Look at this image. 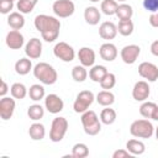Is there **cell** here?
Wrapping results in <instances>:
<instances>
[{"label": "cell", "mask_w": 158, "mask_h": 158, "mask_svg": "<svg viewBox=\"0 0 158 158\" xmlns=\"http://www.w3.org/2000/svg\"><path fill=\"white\" fill-rule=\"evenodd\" d=\"M33 23L36 30L41 33L42 38L46 42H54L58 38L60 30V21L57 17L41 14L35 17Z\"/></svg>", "instance_id": "cell-1"}, {"label": "cell", "mask_w": 158, "mask_h": 158, "mask_svg": "<svg viewBox=\"0 0 158 158\" xmlns=\"http://www.w3.org/2000/svg\"><path fill=\"white\" fill-rule=\"evenodd\" d=\"M33 75L36 79H38L42 84L46 85H52L57 81L58 79V73L57 70L48 63L46 62H40L33 67Z\"/></svg>", "instance_id": "cell-2"}, {"label": "cell", "mask_w": 158, "mask_h": 158, "mask_svg": "<svg viewBox=\"0 0 158 158\" xmlns=\"http://www.w3.org/2000/svg\"><path fill=\"white\" fill-rule=\"evenodd\" d=\"M81 123L84 127V132L89 136H95L101 130V121L99 120L98 115L93 110H86L81 114Z\"/></svg>", "instance_id": "cell-3"}, {"label": "cell", "mask_w": 158, "mask_h": 158, "mask_svg": "<svg viewBox=\"0 0 158 158\" xmlns=\"http://www.w3.org/2000/svg\"><path fill=\"white\" fill-rule=\"evenodd\" d=\"M154 132V127L147 118L136 120L130 126V133L137 138H149Z\"/></svg>", "instance_id": "cell-4"}, {"label": "cell", "mask_w": 158, "mask_h": 158, "mask_svg": "<svg viewBox=\"0 0 158 158\" xmlns=\"http://www.w3.org/2000/svg\"><path fill=\"white\" fill-rule=\"evenodd\" d=\"M68 126L69 123L65 117H62V116L54 117L49 130V139L52 142H60L68 131Z\"/></svg>", "instance_id": "cell-5"}, {"label": "cell", "mask_w": 158, "mask_h": 158, "mask_svg": "<svg viewBox=\"0 0 158 158\" xmlns=\"http://www.w3.org/2000/svg\"><path fill=\"white\" fill-rule=\"evenodd\" d=\"M94 99H95V96H94L93 91H90V90H81L77 95V99H75V101L73 104L74 111L77 114L85 112L89 109V106L94 102Z\"/></svg>", "instance_id": "cell-6"}, {"label": "cell", "mask_w": 158, "mask_h": 158, "mask_svg": "<svg viewBox=\"0 0 158 158\" xmlns=\"http://www.w3.org/2000/svg\"><path fill=\"white\" fill-rule=\"evenodd\" d=\"M52 10L56 16L60 19H65L74 14L75 5L72 0H56L52 5Z\"/></svg>", "instance_id": "cell-7"}, {"label": "cell", "mask_w": 158, "mask_h": 158, "mask_svg": "<svg viewBox=\"0 0 158 158\" xmlns=\"http://www.w3.org/2000/svg\"><path fill=\"white\" fill-rule=\"evenodd\" d=\"M53 54L62 59L63 62H72L75 57V52L70 44L67 42H58L53 48Z\"/></svg>", "instance_id": "cell-8"}, {"label": "cell", "mask_w": 158, "mask_h": 158, "mask_svg": "<svg viewBox=\"0 0 158 158\" xmlns=\"http://www.w3.org/2000/svg\"><path fill=\"white\" fill-rule=\"evenodd\" d=\"M138 74L148 81H156L158 79V67L151 62H142L138 65Z\"/></svg>", "instance_id": "cell-9"}, {"label": "cell", "mask_w": 158, "mask_h": 158, "mask_svg": "<svg viewBox=\"0 0 158 158\" xmlns=\"http://www.w3.org/2000/svg\"><path fill=\"white\" fill-rule=\"evenodd\" d=\"M139 53H141L139 46H137V44H128V46H125L121 49L120 56H121V59H122L123 63H126V64H133L137 60Z\"/></svg>", "instance_id": "cell-10"}, {"label": "cell", "mask_w": 158, "mask_h": 158, "mask_svg": "<svg viewBox=\"0 0 158 158\" xmlns=\"http://www.w3.org/2000/svg\"><path fill=\"white\" fill-rule=\"evenodd\" d=\"M16 107V102H15V98H7L4 96L0 100V117L2 120H10L14 115Z\"/></svg>", "instance_id": "cell-11"}, {"label": "cell", "mask_w": 158, "mask_h": 158, "mask_svg": "<svg viewBox=\"0 0 158 158\" xmlns=\"http://www.w3.org/2000/svg\"><path fill=\"white\" fill-rule=\"evenodd\" d=\"M44 107L49 114H59L64 107V102L57 94H49L44 99Z\"/></svg>", "instance_id": "cell-12"}, {"label": "cell", "mask_w": 158, "mask_h": 158, "mask_svg": "<svg viewBox=\"0 0 158 158\" xmlns=\"http://www.w3.org/2000/svg\"><path fill=\"white\" fill-rule=\"evenodd\" d=\"M25 53L30 59H37L42 54V42L40 38H31L25 46Z\"/></svg>", "instance_id": "cell-13"}, {"label": "cell", "mask_w": 158, "mask_h": 158, "mask_svg": "<svg viewBox=\"0 0 158 158\" xmlns=\"http://www.w3.org/2000/svg\"><path fill=\"white\" fill-rule=\"evenodd\" d=\"M149 85L147 81L144 80H139L135 84L133 89H132V98L136 101H146L149 96Z\"/></svg>", "instance_id": "cell-14"}, {"label": "cell", "mask_w": 158, "mask_h": 158, "mask_svg": "<svg viewBox=\"0 0 158 158\" xmlns=\"http://www.w3.org/2000/svg\"><path fill=\"white\" fill-rule=\"evenodd\" d=\"M5 41H6V46L10 49H20L25 43L23 35L19 30H11L10 32H7Z\"/></svg>", "instance_id": "cell-15"}, {"label": "cell", "mask_w": 158, "mask_h": 158, "mask_svg": "<svg viewBox=\"0 0 158 158\" xmlns=\"http://www.w3.org/2000/svg\"><path fill=\"white\" fill-rule=\"evenodd\" d=\"M117 26L111 21H105L99 27V36L102 40H114L117 36Z\"/></svg>", "instance_id": "cell-16"}, {"label": "cell", "mask_w": 158, "mask_h": 158, "mask_svg": "<svg viewBox=\"0 0 158 158\" xmlns=\"http://www.w3.org/2000/svg\"><path fill=\"white\" fill-rule=\"evenodd\" d=\"M78 58L81 65L91 68L95 63V52L90 47H81L78 52Z\"/></svg>", "instance_id": "cell-17"}, {"label": "cell", "mask_w": 158, "mask_h": 158, "mask_svg": "<svg viewBox=\"0 0 158 158\" xmlns=\"http://www.w3.org/2000/svg\"><path fill=\"white\" fill-rule=\"evenodd\" d=\"M99 54H100L101 59H104L106 62H112L117 57V48H116V46L114 43L106 42V43L100 46Z\"/></svg>", "instance_id": "cell-18"}, {"label": "cell", "mask_w": 158, "mask_h": 158, "mask_svg": "<svg viewBox=\"0 0 158 158\" xmlns=\"http://www.w3.org/2000/svg\"><path fill=\"white\" fill-rule=\"evenodd\" d=\"M84 19H85V22L91 25V26H95L99 23L100 19H101V14L99 11L98 7L95 6H88L85 10H84Z\"/></svg>", "instance_id": "cell-19"}, {"label": "cell", "mask_w": 158, "mask_h": 158, "mask_svg": "<svg viewBox=\"0 0 158 158\" xmlns=\"http://www.w3.org/2000/svg\"><path fill=\"white\" fill-rule=\"evenodd\" d=\"M7 25L12 30H21L25 26V17L21 12H10L7 16Z\"/></svg>", "instance_id": "cell-20"}, {"label": "cell", "mask_w": 158, "mask_h": 158, "mask_svg": "<svg viewBox=\"0 0 158 158\" xmlns=\"http://www.w3.org/2000/svg\"><path fill=\"white\" fill-rule=\"evenodd\" d=\"M126 149L132 156H139V154H143L144 153L146 146L139 139H128L127 143H126Z\"/></svg>", "instance_id": "cell-21"}, {"label": "cell", "mask_w": 158, "mask_h": 158, "mask_svg": "<svg viewBox=\"0 0 158 158\" xmlns=\"http://www.w3.org/2000/svg\"><path fill=\"white\" fill-rule=\"evenodd\" d=\"M95 100L101 106H111L115 102V95L110 90H101L96 94Z\"/></svg>", "instance_id": "cell-22"}, {"label": "cell", "mask_w": 158, "mask_h": 158, "mask_svg": "<svg viewBox=\"0 0 158 158\" xmlns=\"http://www.w3.org/2000/svg\"><path fill=\"white\" fill-rule=\"evenodd\" d=\"M28 135H30V137H31L33 141H41V139H43L44 136H46V128H44V126H43L42 123L35 122V123H32V125L30 126V128H28Z\"/></svg>", "instance_id": "cell-23"}, {"label": "cell", "mask_w": 158, "mask_h": 158, "mask_svg": "<svg viewBox=\"0 0 158 158\" xmlns=\"http://www.w3.org/2000/svg\"><path fill=\"white\" fill-rule=\"evenodd\" d=\"M31 69H32V62L28 57L27 58H20L15 63V72L19 75H26L30 73Z\"/></svg>", "instance_id": "cell-24"}, {"label": "cell", "mask_w": 158, "mask_h": 158, "mask_svg": "<svg viewBox=\"0 0 158 158\" xmlns=\"http://www.w3.org/2000/svg\"><path fill=\"white\" fill-rule=\"evenodd\" d=\"M107 73L109 72H107L106 67H104V65H93L89 70V78L95 83H100Z\"/></svg>", "instance_id": "cell-25"}, {"label": "cell", "mask_w": 158, "mask_h": 158, "mask_svg": "<svg viewBox=\"0 0 158 158\" xmlns=\"http://www.w3.org/2000/svg\"><path fill=\"white\" fill-rule=\"evenodd\" d=\"M116 111L111 109L110 106H105V109L101 110L100 112V121L104 125H112L116 121Z\"/></svg>", "instance_id": "cell-26"}, {"label": "cell", "mask_w": 158, "mask_h": 158, "mask_svg": "<svg viewBox=\"0 0 158 158\" xmlns=\"http://www.w3.org/2000/svg\"><path fill=\"white\" fill-rule=\"evenodd\" d=\"M10 93H11L12 98H15L17 100H22L28 94V90L22 83H14L10 88Z\"/></svg>", "instance_id": "cell-27"}, {"label": "cell", "mask_w": 158, "mask_h": 158, "mask_svg": "<svg viewBox=\"0 0 158 158\" xmlns=\"http://www.w3.org/2000/svg\"><path fill=\"white\" fill-rule=\"evenodd\" d=\"M132 15H133V9H132L131 5L122 2V4H120V5L117 6L116 16H117L120 20H131Z\"/></svg>", "instance_id": "cell-28"}, {"label": "cell", "mask_w": 158, "mask_h": 158, "mask_svg": "<svg viewBox=\"0 0 158 158\" xmlns=\"http://www.w3.org/2000/svg\"><path fill=\"white\" fill-rule=\"evenodd\" d=\"M72 78L77 83L85 81L86 78H88L86 67H84V65H75V67H73V69H72Z\"/></svg>", "instance_id": "cell-29"}, {"label": "cell", "mask_w": 158, "mask_h": 158, "mask_svg": "<svg viewBox=\"0 0 158 158\" xmlns=\"http://www.w3.org/2000/svg\"><path fill=\"white\" fill-rule=\"evenodd\" d=\"M43 115H44V109L40 104H33V105L28 106V109H27V116L33 121L41 120L43 117Z\"/></svg>", "instance_id": "cell-30"}, {"label": "cell", "mask_w": 158, "mask_h": 158, "mask_svg": "<svg viewBox=\"0 0 158 158\" xmlns=\"http://www.w3.org/2000/svg\"><path fill=\"white\" fill-rule=\"evenodd\" d=\"M117 6H118V4L116 0H102L101 5H100V10L105 15L111 16V15H116Z\"/></svg>", "instance_id": "cell-31"}, {"label": "cell", "mask_w": 158, "mask_h": 158, "mask_svg": "<svg viewBox=\"0 0 158 158\" xmlns=\"http://www.w3.org/2000/svg\"><path fill=\"white\" fill-rule=\"evenodd\" d=\"M37 2H38V0H17L16 7H17L19 12H21V14H30L35 9Z\"/></svg>", "instance_id": "cell-32"}, {"label": "cell", "mask_w": 158, "mask_h": 158, "mask_svg": "<svg viewBox=\"0 0 158 158\" xmlns=\"http://www.w3.org/2000/svg\"><path fill=\"white\" fill-rule=\"evenodd\" d=\"M28 96L33 101H40L44 98V88L40 84H33L28 89Z\"/></svg>", "instance_id": "cell-33"}, {"label": "cell", "mask_w": 158, "mask_h": 158, "mask_svg": "<svg viewBox=\"0 0 158 158\" xmlns=\"http://www.w3.org/2000/svg\"><path fill=\"white\" fill-rule=\"evenodd\" d=\"M117 31L120 35H122L125 37L131 36L133 32V22L131 20H120L118 26H117Z\"/></svg>", "instance_id": "cell-34"}, {"label": "cell", "mask_w": 158, "mask_h": 158, "mask_svg": "<svg viewBox=\"0 0 158 158\" xmlns=\"http://www.w3.org/2000/svg\"><path fill=\"white\" fill-rule=\"evenodd\" d=\"M89 156V148L85 143H75L72 148V157L74 158H85Z\"/></svg>", "instance_id": "cell-35"}, {"label": "cell", "mask_w": 158, "mask_h": 158, "mask_svg": "<svg viewBox=\"0 0 158 158\" xmlns=\"http://www.w3.org/2000/svg\"><path fill=\"white\" fill-rule=\"evenodd\" d=\"M99 84H100L101 89H104V90H110V89H112V88L116 85V75H115L114 73H107V74L104 77V79H102Z\"/></svg>", "instance_id": "cell-36"}, {"label": "cell", "mask_w": 158, "mask_h": 158, "mask_svg": "<svg viewBox=\"0 0 158 158\" xmlns=\"http://www.w3.org/2000/svg\"><path fill=\"white\" fill-rule=\"evenodd\" d=\"M157 104L152 102V101H144L141 106H139V114L144 117V118H151L153 110L156 109Z\"/></svg>", "instance_id": "cell-37"}, {"label": "cell", "mask_w": 158, "mask_h": 158, "mask_svg": "<svg viewBox=\"0 0 158 158\" xmlns=\"http://www.w3.org/2000/svg\"><path fill=\"white\" fill-rule=\"evenodd\" d=\"M14 7V1L11 0H0V12L1 14H10Z\"/></svg>", "instance_id": "cell-38"}, {"label": "cell", "mask_w": 158, "mask_h": 158, "mask_svg": "<svg viewBox=\"0 0 158 158\" xmlns=\"http://www.w3.org/2000/svg\"><path fill=\"white\" fill-rule=\"evenodd\" d=\"M143 7L152 12H157L158 11V0H143Z\"/></svg>", "instance_id": "cell-39"}, {"label": "cell", "mask_w": 158, "mask_h": 158, "mask_svg": "<svg viewBox=\"0 0 158 158\" xmlns=\"http://www.w3.org/2000/svg\"><path fill=\"white\" fill-rule=\"evenodd\" d=\"M132 154L127 149H117L112 153V158H131Z\"/></svg>", "instance_id": "cell-40"}, {"label": "cell", "mask_w": 158, "mask_h": 158, "mask_svg": "<svg viewBox=\"0 0 158 158\" xmlns=\"http://www.w3.org/2000/svg\"><path fill=\"white\" fill-rule=\"evenodd\" d=\"M148 21H149V23H151L152 27L158 28V11H157V12H152V14L149 15Z\"/></svg>", "instance_id": "cell-41"}, {"label": "cell", "mask_w": 158, "mask_h": 158, "mask_svg": "<svg viewBox=\"0 0 158 158\" xmlns=\"http://www.w3.org/2000/svg\"><path fill=\"white\" fill-rule=\"evenodd\" d=\"M9 91V86H7V83L5 80H1V88H0V96L4 98L6 95V93Z\"/></svg>", "instance_id": "cell-42"}, {"label": "cell", "mask_w": 158, "mask_h": 158, "mask_svg": "<svg viewBox=\"0 0 158 158\" xmlns=\"http://www.w3.org/2000/svg\"><path fill=\"white\" fill-rule=\"evenodd\" d=\"M151 53L153 56L158 57V40L152 42V44H151Z\"/></svg>", "instance_id": "cell-43"}, {"label": "cell", "mask_w": 158, "mask_h": 158, "mask_svg": "<svg viewBox=\"0 0 158 158\" xmlns=\"http://www.w3.org/2000/svg\"><path fill=\"white\" fill-rule=\"evenodd\" d=\"M151 118H152V120H154V121H158V105H157V106H156V109L153 110Z\"/></svg>", "instance_id": "cell-44"}, {"label": "cell", "mask_w": 158, "mask_h": 158, "mask_svg": "<svg viewBox=\"0 0 158 158\" xmlns=\"http://www.w3.org/2000/svg\"><path fill=\"white\" fill-rule=\"evenodd\" d=\"M156 137H157V141H158V126H157V128H156Z\"/></svg>", "instance_id": "cell-45"}, {"label": "cell", "mask_w": 158, "mask_h": 158, "mask_svg": "<svg viewBox=\"0 0 158 158\" xmlns=\"http://www.w3.org/2000/svg\"><path fill=\"white\" fill-rule=\"evenodd\" d=\"M89 1H91V2H98V1H100V0H89Z\"/></svg>", "instance_id": "cell-46"}, {"label": "cell", "mask_w": 158, "mask_h": 158, "mask_svg": "<svg viewBox=\"0 0 158 158\" xmlns=\"http://www.w3.org/2000/svg\"><path fill=\"white\" fill-rule=\"evenodd\" d=\"M116 1H121V2H125L126 0H116Z\"/></svg>", "instance_id": "cell-47"}, {"label": "cell", "mask_w": 158, "mask_h": 158, "mask_svg": "<svg viewBox=\"0 0 158 158\" xmlns=\"http://www.w3.org/2000/svg\"><path fill=\"white\" fill-rule=\"evenodd\" d=\"M11 1H14V0H11Z\"/></svg>", "instance_id": "cell-48"}]
</instances>
